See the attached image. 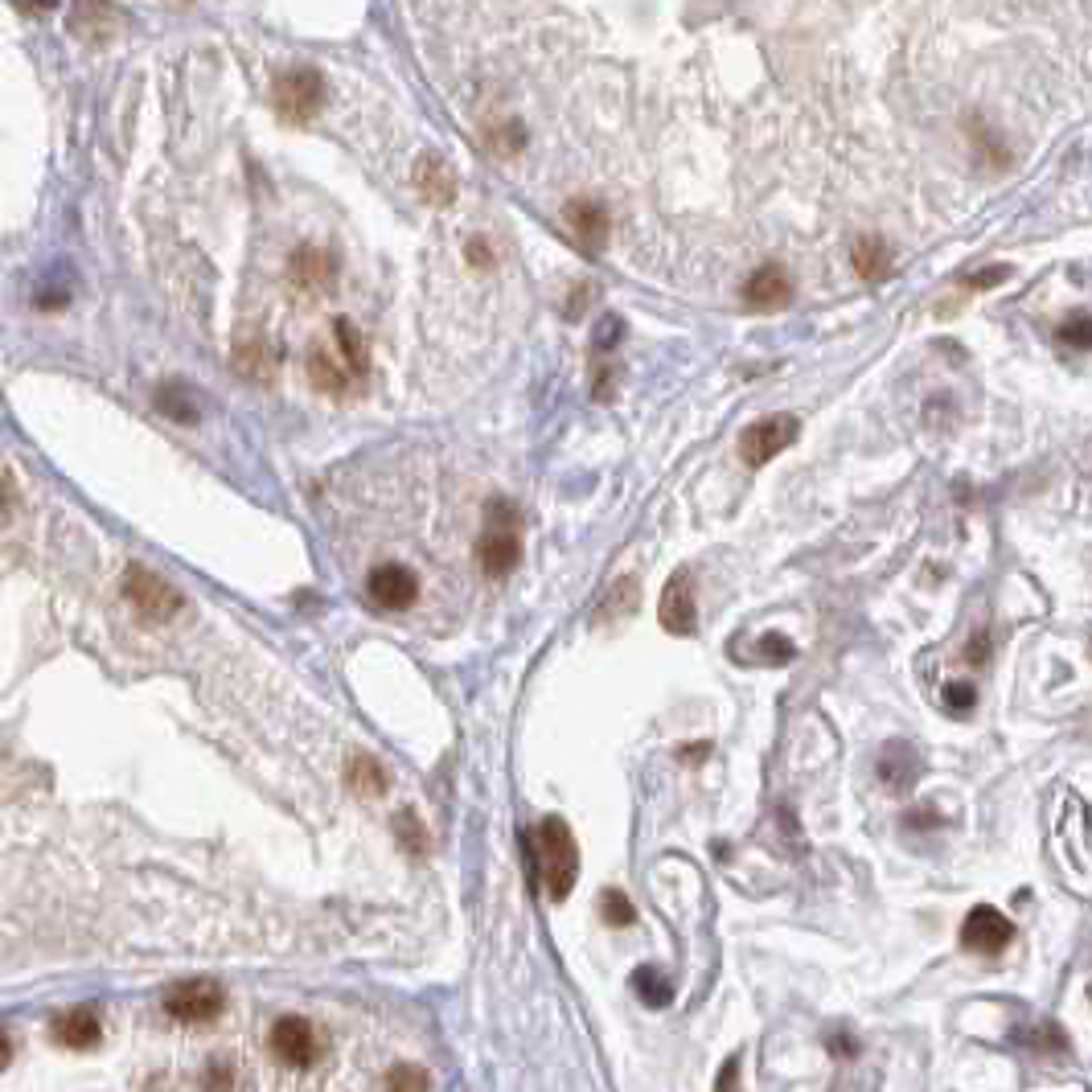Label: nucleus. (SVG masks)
<instances>
[{
    "instance_id": "f257e3e1",
    "label": "nucleus",
    "mask_w": 1092,
    "mask_h": 1092,
    "mask_svg": "<svg viewBox=\"0 0 1092 1092\" xmlns=\"http://www.w3.org/2000/svg\"><path fill=\"white\" fill-rule=\"evenodd\" d=\"M531 850L538 859V879H543L546 895L563 904L575 891L579 879V847H575V833L563 818L538 821V830L531 833Z\"/></svg>"
},
{
    "instance_id": "f03ea898",
    "label": "nucleus",
    "mask_w": 1092,
    "mask_h": 1092,
    "mask_svg": "<svg viewBox=\"0 0 1092 1092\" xmlns=\"http://www.w3.org/2000/svg\"><path fill=\"white\" fill-rule=\"evenodd\" d=\"M476 559H481V571L489 579H505L517 567V559H522V514L514 510V502H505V497L489 502Z\"/></svg>"
},
{
    "instance_id": "7ed1b4c3",
    "label": "nucleus",
    "mask_w": 1092,
    "mask_h": 1092,
    "mask_svg": "<svg viewBox=\"0 0 1092 1092\" xmlns=\"http://www.w3.org/2000/svg\"><path fill=\"white\" fill-rule=\"evenodd\" d=\"M124 600L136 608V617L148 620V624H160V620H172L181 608H186V596L172 588L169 579H160L157 571H148L140 563H132L124 571Z\"/></svg>"
},
{
    "instance_id": "20e7f679",
    "label": "nucleus",
    "mask_w": 1092,
    "mask_h": 1092,
    "mask_svg": "<svg viewBox=\"0 0 1092 1092\" xmlns=\"http://www.w3.org/2000/svg\"><path fill=\"white\" fill-rule=\"evenodd\" d=\"M272 99H275L280 119L301 128V124L316 119L321 103H325V78H321V71H313V66H292V71H284L275 78Z\"/></svg>"
},
{
    "instance_id": "39448f33",
    "label": "nucleus",
    "mask_w": 1092,
    "mask_h": 1092,
    "mask_svg": "<svg viewBox=\"0 0 1092 1092\" xmlns=\"http://www.w3.org/2000/svg\"><path fill=\"white\" fill-rule=\"evenodd\" d=\"M165 1010L177 1022L201 1027V1022H214L227 1010V990L218 981H210V977H193V981H181V986H172L165 994Z\"/></svg>"
},
{
    "instance_id": "423d86ee",
    "label": "nucleus",
    "mask_w": 1092,
    "mask_h": 1092,
    "mask_svg": "<svg viewBox=\"0 0 1092 1092\" xmlns=\"http://www.w3.org/2000/svg\"><path fill=\"white\" fill-rule=\"evenodd\" d=\"M801 435V423L797 416H768L760 423H747L739 431V456H744L747 469H764L773 456H780L785 448Z\"/></svg>"
},
{
    "instance_id": "0eeeda50",
    "label": "nucleus",
    "mask_w": 1092,
    "mask_h": 1092,
    "mask_svg": "<svg viewBox=\"0 0 1092 1092\" xmlns=\"http://www.w3.org/2000/svg\"><path fill=\"white\" fill-rule=\"evenodd\" d=\"M267 1048L280 1063L287 1068H313L316 1056H321V1035L308 1019L301 1015H284V1019L275 1022L272 1035H267Z\"/></svg>"
},
{
    "instance_id": "6e6552de",
    "label": "nucleus",
    "mask_w": 1092,
    "mask_h": 1092,
    "mask_svg": "<svg viewBox=\"0 0 1092 1092\" xmlns=\"http://www.w3.org/2000/svg\"><path fill=\"white\" fill-rule=\"evenodd\" d=\"M1015 941V924L990 904H977L962 924V948L977 957H994Z\"/></svg>"
},
{
    "instance_id": "1a4fd4ad",
    "label": "nucleus",
    "mask_w": 1092,
    "mask_h": 1092,
    "mask_svg": "<svg viewBox=\"0 0 1092 1092\" xmlns=\"http://www.w3.org/2000/svg\"><path fill=\"white\" fill-rule=\"evenodd\" d=\"M658 620L661 629L674 632V637H690V632L699 629V603H694V584H690L686 567H678L670 575V584H665L658 603Z\"/></svg>"
},
{
    "instance_id": "9d476101",
    "label": "nucleus",
    "mask_w": 1092,
    "mask_h": 1092,
    "mask_svg": "<svg viewBox=\"0 0 1092 1092\" xmlns=\"http://www.w3.org/2000/svg\"><path fill=\"white\" fill-rule=\"evenodd\" d=\"M792 304V275L785 263H764L747 275L744 284V308L747 313H780Z\"/></svg>"
},
{
    "instance_id": "9b49d317",
    "label": "nucleus",
    "mask_w": 1092,
    "mask_h": 1092,
    "mask_svg": "<svg viewBox=\"0 0 1092 1092\" xmlns=\"http://www.w3.org/2000/svg\"><path fill=\"white\" fill-rule=\"evenodd\" d=\"M366 591H370V600L378 608H387V612H402V608H411L419 600V579L411 567H402V563H378L366 579Z\"/></svg>"
},
{
    "instance_id": "f8f14e48",
    "label": "nucleus",
    "mask_w": 1092,
    "mask_h": 1092,
    "mask_svg": "<svg viewBox=\"0 0 1092 1092\" xmlns=\"http://www.w3.org/2000/svg\"><path fill=\"white\" fill-rule=\"evenodd\" d=\"M563 222L567 230L575 234V243L584 246V251H603L608 243V210H603L596 198H571L563 206Z\"/></svg>"
},
{
    "instance_id": "ddd939ff",
    "label": "nucleus",
    "mask_w": 1092,
    "mask_h": 1092,
    "mask_svg": "<svg viewBox=\"0 0 1092 1092\" xmlns=\"http://www.w3.org/2000/svg\"><path fill=\"white\" fill-rule=\"evenodd\" d=\"M234 370L243 374V378H251V382H267L272 378L275 358L263 329H255V325L239 329V337H234Z\"/></svg>"
},
{
    "instance_id": "4468645a",
    "label": "nucleus",
    "mask_w": 1092,
    "mask_h": 1092,
    "mask_svg": "<svg viewBox=\"0 0 1092 1092\" xmlns=\"http://www.w3.org/2000/svg\"><path fill=\"white\" fill-rule=\"evenodd\" d=\"M416 189L423 193V201L431 206H448V201H456V172L448 169V160L440 153H423L416 160Z\"/></svg>"
},
{
    "instance_id": "2eb2a0df",
    "label": "nucleus",
    "mask_w": 1092,
    "mask_h": 1092,
    "mask_svg": "<svg viewBox=\"0 0 1092 1092\" xmlns=\"http://www.w3.org/2000/svg\"><path fill=\"white\" fill-rule=\"evenodd\" d=\"M920 752L912 744H888L883 756H879V780L888 785L891 792H907L920 780Z\"/></svg>"
},
{
    "instance_id": "dca6fc26",
    "label": "nucleus",
    "mask_w": 1092,
    "mask_h": 1092,
    "mask_svg": "<svg viewBox=\"0 0 1092 1092\" xmlns=\"http://www.w3.org/2000/svg\"><path fill=\"white\" fill-rule=\"evenodd\" d=\"M54 1039L71 1051L95 1048V1043H99V1015H95L91 1006H74V1010H66V1015L54 1022Z\"/></svg>"
},
{
    "instance_id": "f3484780",
    "label": "nucleus",
    "mask_w": 1092,
    "mask_h": 1092,
    "mask_svg": "<svg viewBox=\"0 0 1092 1092\" xmlns=\"http://www.w3.org/2000/svg\"><path fill=\"white\" fill-rule=\"evenodd\" d=\"M287 275L301 292H321L333 280V255L321 246H301L287 263Z\"/></svg>"
},
{
    "instance_id": "a211bd4d",
    "label": "nucleus",
    "mask_w": 1092,
    "mask_h": 1092,
    "mask_svg": "<svg viewBox=\"0 0 1092 1092\" xmlns=\"http://www.w3.org/2000/svg\"><path fill=\"white\" fill-rule=\"evenodd\" d=\"M895 267V259H891V246L879 239V234H862L859 243H854V272L867 280V284H883Z\"/></svg>"
},
{
    "instance_id": "6ab92c4d",
    "label": "nucleus",
    "mask_w": 1092,
    "mask_h": 1092,
    "mask_svg": "<svg viewBox=\"0 0 1092 1092\" xmlns=\"http://www.w3.org/2000/svg\"><path fill=\"white\" fill-rule=\"evenodd\" d=\"M308 382H313L316 390H325V395H345L349 382H354V374L345 370L329 349L313 345V349H308Z\"/></svg>"
},
{
    "instance_id": "aec40b11",
    "label": "nucleus",
    "mask_w": 1092,
    "mask_h": 1092,
    "mask_svg": "<svg viewBox=\"0 0 1092 1092\" xmlns=\"http://www.w3.org/2000/svg\"><path fill=\"white\" fill-rule=\"evenodd\" d=\"M333 342H337V349H342V366L354 374V378L370 370V349H366V337H361L358 325H354L349 316H337V321H333Z\"/></svg>"
},
{
    "instance_id": "412c9836",
    "label": "nucleus",
    "mask_w": 1092,
    "mask_h": 1092,
    "mask_svg": "<svg viewBox=\"0 0 1092 1092\" xmlns=\"http://www.w3.org/2000/svg\"><path fill=\"white\" fill-rule=\"evenodd\" d=\"M345 780H349V789L358 792V797H382V792H387V785H390L387 768L374 760L370 752H358V756L349 760V768H345Z\"/></svg>"
},
{
    "instance_id": "4be33fe9",
    "label": "nucleus",
    "mask_w": 1092,
    "mask_h": 1092,
    "mask_svg": "<svg viewBox=\"0 0 1092 1092\" xmlns=\"http://www.w3.org/2000/svg\"><path fill=\"white\" fill-rule=\"evenodd\" d=\"M632 990H637V998H641L645 1006H653V1010L670 1006V998H674V990H670L665 974H661V969H653V965H641V969L632 974Z\"/></svg>"
},
{
    "instance_id": "5701e85b",
    "label": "nucleus",
    "mask_w": 1092,
    "mask_h": 1092,
    "mask_svg": "<svg viewBox=\"0 0 1092 1092\" xmlns=\"http://www.w3.org/2000/svg\"><path fill=\"white\" fill-rule=\"evenodd\" d=\"M1019 1039L1031 1051H1039V1056H1063V1051H1068V1039H1063V1031L1051 1019L1031 1022L1027 1031H1019Z\"/></svg>"
},
{
    "instance_id": "b1692460",
    "label": "nucleus",
    "mask_w": 1092,
    "mask_h": 1092,
    "mask_svg": "<svg viewBox=\"0 0 1092 1092\" xmlns=\"http://www.w3.org/2000/svg\"><path fill=\"white\" fill-rule=\"evenodd\" d=\"M395 838H399V847L407 854H428V830H423V821L411 813V809H402L399 818H395Z\"/></svg>"
},
{
    "instance_id": "393cba45",
    "label": "nucleus",
    "mask_w": 1092,
    "mask_h": 1092,
    "mask_svg": "<svg viewBox=\"0 0 1092 1092\" xmlns=\"http://www.w3.org/2000/svg\"><path fill=\"white\" fill-rule=\"evenodd\" d=\"M157 407L165 411L169 419H177V423H193L198 419V407H193V399L186 395V387H160L157 390Z\"/></svg>"
},
{
    "instance_id": "a878e982",
    "label": "nucleus",
    "mask_w": 1092,
    "mask_h": 1092,
    "mask_svg": "<svg viewBox=\"0 0 1092 1092\" xmlns=\"http://www.w3.org/2000/svg\"><path fill=\"white\" fill-rule=\"evenodd\" d=\"M1056 342L1068 345V349H1092V313H1072L1063 321L1060 329H1056Z\"/></svg>"
},
{
    "instance_id": "bb28decb",
    "label": "nucleus",
    "mask_w": 1092,
    "mask_h": 1092,
    "mask_svg": "<svg viewBox=\"0 0 1092 1092\" xmlns=\"http://www.w3.org/2000/svg\"><path fill=\"white\" fill-rule=\"evenodd\" d=\"M600 916H603V924H612V928H629L632 920H637V912H632V904H629V895H624V891L608 888L600 895Z\"/></svg>"
},
{
    "instance_id": "cd10ccee",
    "label": "nucleus",
    "mask_w": 1092,
    "mask_h": 1092,
    "mask_svg": "<svg viewBox=\"0 0 1092 1092\" xmlns=\"http://www.w3.org/2000/svg\"><path fill=\"white\" fill-rule=\"evenodd\" d=\"M428 1072L416 1063H395L387 1072V1092H428Z\"/></svg>"
},
{
    "instance_id": "c85d7f7f",
    "label": "nucleus",
    "mask_w": 1092,
    "mask_h": 1092,
    "mask_svg": "<svg viewBox=\"0 0 1092 1092\" xmlns=\"http://www.w3.org/2000/svg\"><path fill=\"white\" fill-rule=\"evenodd\" d=\"M756 649H760V661H768V665H789L797 658V645H792L785 632H764Z\"/></svg>"
},
{
    "instance_id": "c756f323",
    "label": "nucleus",
    "mask_w": 1092,
    "mask_h": 1092,
    "mask_svg": "<svg viewBox=\"0 0 1092 1092\" xmlns=\"http://www.w3.org/2000/svg\"><path fill=\"white\" fill-rule=\"evenodd\" d=\"M489 144H493V153H502V157H514V153H522V148H526V128H522L517 119H510V124H502V128L489 132Z\"/></svg>"
},
{
    "instance_id": "7c9ffc66",
    "label": "nucleus",
    "mask_w": 1092,
    "mask_h": 1092,
    "mask_svg": "<svg viewBox=\"0 0 1092 1092\" xmlns=\"http://www.w3.org/2000/svg\"><path fill=\"white\" fill-rule=\"evenodd\" d=\"M941 699H945L948 711H974V706H977V690L969 686V682H945Z\"/></svg>"
},
{
    "instance_id": "2f4dec72",
    "label": "nucleus",
    "mask_w": 1092,
    "mask_h": 1092,
    "mask_svg": "<svg viewBox=\"0 0 1092 1092\" xmlns=\"http://www.w3.org/2000/svg\"><path fill=\"white\" fill-rule=\"evenodd\" d=\"M620 337H624V321H620V316H603L600 329H596V358H600V354H608V349H612Z\"/></svg>"
},
{
    "instance_id": "473e14b6",
    "label": "nucleus",
    "mask_w": 1092,
    "mask_h": 1092,
    "mask_svg": "<svg viewBox=\"0 0 1092 1092\" xmlns=\"http://www.w3.org/2000/svg\"><path fill=\"white\" fill-rule=\"evenodd\" d=\"M612 608H617V612L637 608V584H632V579H617V584H612V603L603 608L600 617H612Z\"/></svg>"
},
{
    "instance_id": "72a5a7b5",
    "label": "nucleus",
    "mask_w": 1092,
    "mask_h": 1092,
    "mask_svg": "<svg viewBox=\"0 0 1092 1092\" xmlns=\"http://www.w3.org/2000/svg\"><path fill=\"white\" fill-rule=\"evenodd\" d=\"M739 1077H744V1060H739V1056H727L715 1077V1092H739Z\"/></svg>"
},
{
    "instance_id": "f704fd0d",
    "label": "nucleus",
    "mask_w": 1092,
    "mask_h": 1092,
    "mask_svg": "<svg viewBox=\"0 0 1092 1092\" xmlns=\"http://www.w3.org/2000/svg\"><path fill=\"white\" fill-rule=\"evenodd\" d=\"M1006 280H1010V267H981V272L965 275V287L969 292H986V287H998Z\"/></svg>"
},
{
    "instance_id": "c9c22d12",
    "label": "nucleus",
    "mask_w": 1092,
    "mask_h": 1092,
    "mask_svg": "<svg viewBox=\"0 0 1092 1092\" xmlns=\"http://www.w3.org/2000/svg\"><path fill=\"white\" fill-rule=\"evenodd\" d=\"M230 1084H234V1072H230L227 1060H214L206 1068V1089L210 1092H230Z\"/></svg>"
},
{
    "instance_id": "e433bc0d",
    "label": "nucleus",
    "mask_w": 1092,
    "mask_h": 1092,
    "mask_svg": "<svg viewBox=\"0 0 1092 1092\" xmlns=\"http://www.w3.org/2000/svg\"><path fill=\"white\" fill-rule=\"evenodd\" d=\"M464 255L473 259V267H493V251L485 246V239H473V243L464 246Z\"/></svg>"
},
{
    "instance_id": "4c0bfd02",
    "label": "nucleus",
    "mask_w": 1092,
    "mask_h": 1092,
    "mask_svg": "<svg viewBox=\"0 0 1092 1092\" xmlns=\"http://www.w3.org/2000/svg\"><path fill=\"white\" fill-rule=\"evenodd\" d=\"M13 497H17L13 476H9V473H4V469H0V517L9 514V505H13Z\"/></svg>"
},
{
    "instance_id": "58836bf2",
    "label": "nucleus",
    "mask_w": 1092,
    "mask_h": 1092,
    "mask_svg": "<svg viewBox=\"0 0 1092 1092\" xmlns=\"http://www.w3.org/2000/svg\"><path fill=\"white\" fill-rule=\"evenodd\" d=\"M826 1043H830V1051H838V1056H842V1060H850V1056H854V1051H859V1048H854V1039H850V1035H830V1039H826Z\"/></svg>"
},
{
    "instance_id": "ea45409f",
    "label": "nucleus",
    "mask_w": 1092,
    "mask_h": 1092,
    "mask_svg": "<svg viewBox=\"0 0 1092 1092\" xmlns=\"http://www.w3.org/2000/svg\"><path fill=\"white\" fill-rule=\"evenodd\" d=\"M969 661H974V665H986V632H977L974 637V645H969Z\"/></svg>"
},
{
    "instance_id": "a19ab883",
    "label": "nucleus",
    "mask_w": 1092,
    "mask_h": 1092,
    "mask_svg": "<svg viewBox=\"0 0 1092 1092\" xmlns=\"http://www.w3.org/2000/svg\"><path fill=\"white\" fill-rule=\"evenodd\" d=\"M9 1060H13V1039L0 1027V1068H9Z\"/></svg>"
},
{
    "instance_id": "79ce46f5",
    "label": "nucleus",
    "mask_w": 1092,
    "mask_h": 1092,
    "mask_svg": "<svg viewBox=\"0 0 1092 1092\" xmlns=\"http://www.w3.org/2000/svg\"><path fill=\"white\" fill-rule=\"evenodd\" d=\"M682 752H686V760H690V764H694V760L703 764V760H706V752H711V744H699V747H682Z\"/></svg>"
},
{
    "instance_id": "37998d69",
    "label": "nucleus",
    "mask_w": 1092,
    "mask_h": 1092,
    "mask_svg": "<svg viewBox=\"0 0 1092 1092\" xmlns=\"http://www.w3.org/2000/svg\"><path fill=\"white\" fill-rule=\"evenodd\" d=\"M1089 998H1092V986H1089Z\"/></svg>"
},
{
    "instance_id": "c03bdc74",
    "label": "nucleus",
    "mask_w": 1092,
    "mask_h": 1092,
    "mask_svg": "<svg viewBox=\"0 0 1092 1092\" xmlns=\"http://www.w3.org/2000/svg\"><path fill=\"white\" fill-rule=\"evenodd\" d=\"M1089 658H1092V645H1089Z\"/></svg>"
}]
</instances>
